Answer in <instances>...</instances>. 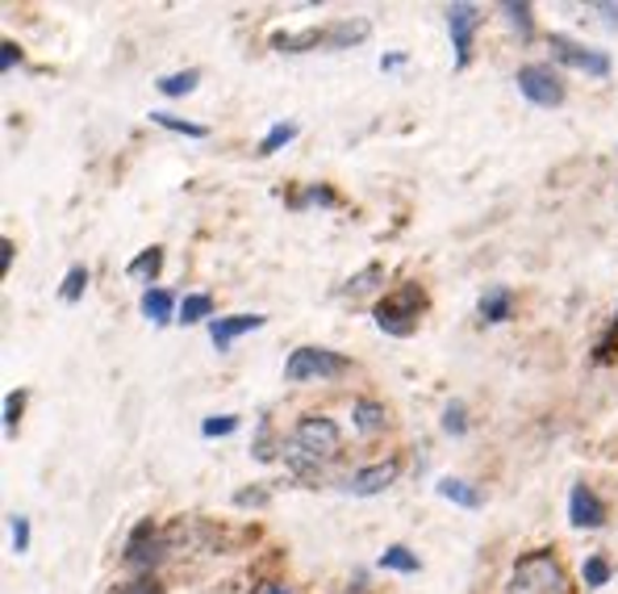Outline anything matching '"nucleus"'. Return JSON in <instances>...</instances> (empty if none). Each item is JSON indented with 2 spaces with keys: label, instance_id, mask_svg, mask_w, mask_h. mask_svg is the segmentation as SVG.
<instances>
[{
  "label": "nucleus",
  "instance_id": "nucleus-1",
  "mask_svg": "<svg viewBox=\"0 0 618 594\" xmlns=\"http://www.w3.org/2000/svg\"><path fill=\"white\" fill-rule=\"evenodd\" d=\"M422 310H427V293H422V285H401V289L385 293V298L376 302L373 319L385 335H394V340H410L413 331H418Z\"/></svg>",
  "mask_w": 618,
  "mask_h": 594
},
{
  "label": "nucleus",
  "instance_id": "nucleus-2",
  "mask_svg": "<svg viewBox=\"0 0 618 594\" xmlns=\"http://www.w3.org/2000/svg\"><path fill=\"white\" fill-rule=\"evenodd\" d=\"M568 591L573 586L564 577V565L547 549L519 556V565L510 574V594H568Z\"/></svg>",
  "mask_w": 618,
  "mask_h": 594
},
{
  "label": "nucleus",
  "instance_id": "nucleus-3",
  "mask_svg": "<svg viewBox=\"0 0 618 594\" xmlns=\"http://www.w3.org/2000/svg\"><path fill=\"white\" fill-rule=\"evenodd\" d=\"M347 368H352V361L331 352V347H297L284 361V377L289 382H335Z\"/></svg>",
  "mask_w": 618,
  "mask_h": 594
},
{
  "label": "nucleus",
  "instance_id": "nucleus-4",
  "mask_svg": "<svg viewBox=\"0 0 618 594\" xmlns=\"http://www.w3.org/2000/svg\"><path fill=\"white\" fill-rule=\"evenodd\" d=\"M514 84H519V93H523L531 105H540V110L564 105V76L552 63H523Z\"/></svg>",
  "mask_w": 618,
  "mask_h": 594
},
{
  "label": "nucleus",
  "instance_id": "nucleus-5",
  "mask_svg": "<svg viewBox=\"0 0 618 594\" xmlns=\"http://www.w3.org/2000/svg\"><path fill=\"white\" fill-rule=\"evenodd\" d=\"M547 51H552L556 63L573 67V72H585V76H594V80L610 76V55H606V51H594V46H585V42H573V39H564V34H552V39H547Z\"/></svg>",
  "mask_w": 618,
  "mask_h": 594
},
{
  "label": "nucleus",
  "instance_id": "nucleus-6",
  "mask_svg": "<svg viewBox=\"0 0 618 594\" xmlns=\"http://www.w3.org/2000/svg\"><path fill=\"white\" fill-rule=\"evenodd\" d=\"M293 440H297L310 457L331 460V457H338V448H343V431H338V423L326 419V415H305V419L297 423V431H293Z\"/></svg>",
  "mask_w": 618,
  "mask_h": 594
},
{
  "label": "nucleus",
  "instance_id": "nucleus-7",
  "mask_svg": "<svg viewBox=\"0 0 618 594\" xmlns=\"http://www.w3.org/2000/svg\"><path fill=\"white\" fill-rule=\"evenodd\" d=\"M481 30V9L476 4H448V34L455 46V67L472 63V39Z\"/></svg>",
  "mask_w": 618,
  "mask_h": 594
},
{
  "label": "nucleus",
  "instance_id": "nucleus-8",
  "mask_svg": "<svg viewBox=\"0 0 618 594\" xmlns=\"http://www.w3.org/2000/svg\"><path fill=\"white\" fill-rule=\"evenodd\" d=\"M397 473H401V460L397 457L376 460V465H364V469H356V473L347 478V490H352L356 499H373V494H385V490L394 486Z\"/></svg>",
  "mask_w": 618,
  "mask_h": 594
},
{
  "label": "nucleus",
  "instance_id": "nucleus-9",
  "mask_svg": "<svg viewBox=\"0 0 618 594\" xmlns=\"http://www.w3.org/2000/svg\"><path fill=\"white\" fill-rule=\"evenodd\" d=\"M164 553H168V544H164V536L155 532V523H138V532L126 540V565H130V570H138V574L155 570Z\"/></svg>",
  "mask_w": 618,
  "mask_h": 594
},
{
  "label": "nucleus",
  "instance_id": "nucleus-10",
  "mask_svg": "<svg viewBox=\"0 0 618 594\" xmlns=\"http://www.w3.org/2000/svg\"><path fill=\"white\" fill-rule=\"evenodd\" d=\"M568 519H573V528H601L606 523V502L589 486H573V494H568Z\"/></svg>",
  "mask_w": 618,
  "mask_h": 594
},
{
  "label": "nucleus",
  "instance_id": "nucleus-11",
  "mask_svg": "<svg viewBox=\"0 0 618 594\" xmlns=\"http://www.w3.org/2000/svg\"><path fill=\"white\" fill-rule=\"evenodd\" d=\"M263 323H268L263 314H230V319H213V323H209V340H213L218 352H230V344H234L239 335L260 331Z\"/></svg>",
  "mask_w": 618,
  "mask_h": 594
},
{
  "label": "nucleus",
  "instance_id": "nucleus-12",
  "mask_svg": "<svg viewBox=\"0 0 618 594\" xmlns=\"http://www.w3.org/2000/svg\"><path fill=\"white\" fill-rule=\"evenodd\" d=\"M322 30H326V51H352V46H359V42L373 34L368 18H343L322 25Z\"/></svg>",
  "mask_w": 618,
  "mask_h": 594
},
{
  "label": "nucleus",
  "instance_id": "nucleus-13",
  "mask_svg": "<svg viewBox=\"0 0 618 594\" xmlns=\"http://www.w3.org/2000/svg\"><path fill=\"white\" fill-rule=\"evenodd\" d=\"M326 46V30H281L272 34V51L281 55H305V51H322Z\"/></svg>",
  "mask_w": 618,
  "mask_h": 594
},
{
  "label": "nucleus",
  "instance_id": "nucleus-14",
  "mask_svg": "<svg viewBox=\"0 0 618 594\" xmlns=\"http://www.w3.org/2000/svg\"><path fill=\"white\" fill-rule=\"evenodd\" d=\"M476 314H481V323H506V319H514V289H485L481 302H476Z\"/></svg>",
  "mask_w": 618,
  "mask_h": 594
},
{
  "label": "nucleus",
  "instance_id": "nucleus-15",
  "mask_svg": "<svg viewBox=\"0 0 618 594\" xmlns=\"http://www.w3.org/2000/svg\"><path fill=\"white\" fill-rule=\"evenodd\" d=\"M439 499H448V502H455V507H464V511H481V490L472 486V481H464V478H439Z\"/></svg>",
  "mask_w": 618,
  "mask_h": 594
},
{
  "label": "nucleus",
  "instance_id": "nucleus-16",
  "mask_svg": "<svg viewBox=\"0 0 618 594\" xmlns=\"http://www.w3.org/2000/svg\"><path fill=\"white\" fill-rule=\"evenodd\" d=\"M352 423H356L359 436H380V431L389 427V415H385V406L373 403V398H359V403L352 406Z\"/></svg>",
  "mask_w": 618,
  "mask_h": 594
},
{
  "label": "nucleus",
  "instance_id": "nucleus-17",
  "mask_svg": "<svg viewBox=\"0 0 618 594\" xmlns=\"http://www.w3.org/2000/svg\"><path fill=\"white\" fill-rule=\"evenodd\" d=\"M281 460L297 473V478H310V481H318L322 478V460L318 457H310L305 448H301L297 440H284V448H281Z\"/></svg>",
  "mask_w": 618,
  "mask_h": 594
},
{
  "label": "nucleus",
  "instance_id": "nucleus-18",
  "mask_svg": "<svg viewBox=\"0 0 618 594\" xmlns=\"http://www.w3.org/2000/svg\"><path fill=\"white\" fill-rule=\"evenodd\" d=\"M159 269H164V248H147V251H138L130 264H126V277L150 285V281L159 277Z\"/></svg>",
  "mask_w": 618,
  "mask_h": 594
},
{
  "label": "nucleus",
  "instance_id": "nucleus-19",
  "mask_svg": "<svg viewBox=\"0 0 618 594\" xmlns=\"http://www.w3.org/2000/svg\"><path fill=\"white\" fill-rule=\"evenodd\" d=\"M138 306H143V314H147L150 323L164 326V323H171V310H176V298H171L168 289H147Z\"/></svg>",
  "mask_w": 618,
  "mask_h": 594
},
{
  "label": "nucleus",
  "instance_id": "nucleus-20",
  "mask_svg": "<svg viewBox=\"0 0 618 594\" xmlns=\"http://www.w3.org/2000/svg\"><path fill=\"white\" fill-rule=\"evenodd\" d=\"M197 84H201V72H197V67H185V72H171V76L155 80V88L164 96H188Z\"/></svg>",
  "mask_w": 618,
  "mask_h": 594
},
{
  "label": "nucleus",
  "instance_id": "nucleus-21",
  "mask_svg": "<svg viewBox=\"0 0 618 594\" xmlns=\"http://www.w3.org/2000/svg\"><path fill=\"white\" fill-rule=\"evenodd\" d=\"M180 323H213V298L209 293H188L185 302H180Z\"/></svg>",
  "mask_w": 618,
  "mask_h": 594
},
{
  "label": "nucleus",
  "instance_id": "nucleus-22",
  "mask_svg": "<svg viewBox=\"0 0 618 594\" xmlns=\"http://www.w3.org/2000/svg\"><path fill=\"white\" fill-rule=\"evenodd\" d=\"M380 570H397V574H418L422 570V561L406 549V544H389L385 553H380Z\"/></svg>",
  "mask_w": 618,
  "mask_h": 594
},
{
  "label": "nucleus",
  "instance_id": "nucleus-23",
  "mask_svg": "<svg viewBox=\"0 0 618 594\" xmlns=\"http://www.w3.org/2000/svg\"><path fill=\"white\" fill-rule=\"evenodd\" d=\"M150 122L155 126H164V131H171V135H185V138H209V126H197V122H185V117H176V114H150Z\"/></svg>",
  "mask_w": 618,
  "mask_h": 594
},
{
  "label": "nucleus",
  "instance_id": "nucleus-24",
  "mask_svg": "<svg viewBox=\"0 0 618 594\" xmlns=\"http://www.w3.org/2000/svg\"><path fill=\"white\" fill-rule=\"evenodd\" d=\"M502 13H506L510 25L519 30V39L531 42V34H535V18H531V4H519V0H506V4H502Z\"/></svg>",
  "mask_w": 618,
  "mask_h": 594
},
{
  "label": "nucleus",
  "instance_id": "nucleus-25",
  "mask_svg": "<svg viewBox=\"0 0 618 594\" xmlns=\"http://www.w3.org/2000/svg\"><path fill=\"white\" fill-rule=\"evenodd\" d=\"M84 289H88V269H84V264H72L67 277H63L59 298H63V302H80V298H84Z\"/></svg>",
  "mask_w": 618,
  "mask_h": 594
},
{
  "label": "nucleus",
  "instance_id": "nucleus-26",
  "mask_svg": "<svg viewBox=\"0 0 618 594\" xmlns=\"http://www.w3.org/2000/svg\"><path fill=\"white\" fill-rule=\"evenodd\" d=\"M297 138V126L293 122H276L268 135H263V143H260V155H272V152H281L284 143H293Z\"/></svg>",
  "mask_w": 618,
  "mask_h": 594
},
{
  "label": "nucleus",
  "instance_id": "nucleus-27",
  "mask_svg": "<svg viewBox=\"0 0 618 594\" xmlns=\"http://www.w3.org/2000/svg\"><path fill=\"white\" fill-rule=\"evenodd\" d=\"M610 574H615V570H610V561H606V556H589V561H585V570H582L585 586H594V591H598V586H606V582H610Z\"/></svg>",
  "mask_w": 618,
  "mask_h": 594
},
{
  "label": "nucleus",
  "instance_id": "nucleus-28",
  "mask_svg": "<svg viewBox=\"0 0 618 594\" xmlns=\"http://www.w3.org/2000/svg\"><path fill=\"white\" fill-rule=\"evenodd\" d=\"M284 448V440L281 444H272V423L263 419L260 423V431H255V444H251V452H255V460H272L276 452Z\"/></svg>",
  "mask_w": 618,
  "mask_h": 594
},
{
  "label": "nucleus",
  "instance_id": "nucleus-29",
  "mask_svg": "<svg viewBox=\"0 0 618 594\" xmlns=\"http://www.w3.org/2000/svg\"><path fill=\"white\" fill-rule=\"evenodd\" d=\"M21 410H25V389H13V394H4V436H13V431H18Z\"/></svg>",
  "mask_w": 618,
  "mask_h": 594
},
{
  "label": "nucleus",
  "instance_id": "nucleus-30",
  "mask_svg": "<svg viewBox=\"0 0 618 594\" xmlns=\"http://www.w3.org/2000/svg\"><path fill=\"white\" fill-rule=\"evenodd\" d=\"M443 431L448 436H469V410H464V403H448V410H443Z\"/></svg>",
  "mask_w": 618,
  "mask_h": 594
},
{
  "label": "nucleus",
  "instance_id": "nucleus-31",
  "mask_svg": "<svg viewBox=\"0 0 618 594\" xmlns=\"http://www.w3.org/2000/svg\"><path fill=\"white\" fill-rule=\"evenodd\" d=\"M9 544L13 553H30V519L25 515H9Z\"/></svg>",
  "mask_w": 618,
  "mask_h": 594
},
{
  "label": "nucleus",
  "instance_id": "nucleus-32",
  "mask_svg": "<svg viewBox=\"0 0 618 594\" xmlns=\"http://www.w3.org/2000/svg\"><path fill=\"white\" fill-rule=\"evenodd\" d=\"M230 431H239V415H209L206 423H201V436H230Z\"/></svg>",
  "mask_w": 618,
  "mask_h": 594
},
{
  "label": "nucleus",
  "instance_id": "nucleus-33",
  "mask_svg": "<svg viewBox=\"0 0 618 594\" xmlns=\"http://www.w3.org/2000/svg\"><path fill=\"white\" fill-rule=\"evenodd\" d=\"M380 277H385V269H380V264H368V269L359 272V277H352V281H347V293H368V289H373V281H380Z\"/></svg>",
  "mask_w": 618,
  "mask_h": 594
},
{
  "label": "nucleus",
  "instance_id": "nucleus-34",
  "mask_svg": "<svg viewBox=\"0 0 618 594\" xmlns=\"http://www.w3.org/2000/svg\"><path fill=\"white\" fill-rule=\"evenodd\" d=\"M268 502H272V494H268L263 486H251V490H239V494H234V507H239V511H247V507H268Z\"/></svg>",
  "mask_w": 618,
  "mask_h": 594
},
{
  "label": "nucleus",
  "instance_id": "nucleus-35",
  "mask_svg": "<svg viewBox=\"0 0 618 594\" xmlns=\"http://www.w3.org/2000/svg\"><path fill=\"white\" fill-rule=\"evenodd\" d=\"M297 206H335V192L326 189V185H310L305 197H297Z\"/></svg>",
  "mask_w": 618,
  "mask_h": 594
},
{
  "label": "nucleus",
  "instance_id": "nucleus-36",
  "mask_svg": "<svg viewBox=\"0 0 618 594\" xmlns=\"http://www.w3.org/2000/svg\"><path fill=\"white\" fill-rule=\"evenodd\" d=\"M18 63H21V46H18V42H0V72L9 76Z\"/></svg>",
  "mask_w": 618,
  "mask_h": 594
},
{
  "label": "nucleus",
  "instance_id": "nucleus-37",
  "mask_svg": "<svg viewBox=\"0 0 618 594\" xmlns=\"http://www.w3.org/2000/svg\"><path fill=\"white\" fill-rule=\"evenodd\" d=\"M117 594H164V586H159L155 577H134V582H126Z\"/></svg>",
  "mask_w": 618,
  "mask_h": 594
},
{
  "label": "nucleus",
  "instance_id": "nucleus-38",
  "mask_svg": "<svg viewBox=\"0 0 618 594\" xmlns=\"http://www.w3.org/2000/svg\"><path fill=\"white\" fill-rule=\"evenodd\" d=\"M615 347H618V314H615V323H610V331H606V340L598 344V361H601V365L615 356Z\"/></svg>",
  "mask_w": 618,
  "mask_h": 594
},
{
  "label": "nucleus",
  "instance_id": "nucleus-39",
  "mask_svg": "<svg viewBox=\"0 0 618 594\" xmlns=\"http://www.w3.org/2000/svg\"><path fill=\"white\" fill-rule=\"evenodd\" d=\"M9 264H13V243L0 239V272H9Z\"/></svg>",
  "mask_w": 618,
  "mask_h": 594
},
{
  "label": "nucleus",
  "instance_id": "nucleus-40",
  "mask_svg": "<svg viewBox=\"0 0 618 594\" xmlns=\"http://www.w3.org/2000/svg\"><path fill=\"white\" fill-rule=\"evenodd\" d=\"M594 9H598L606 21H618V4H594Z\"/></svg>",
  "mask_w": 618,
  "mask_h": 594
},
{
  "label": "nucleus",
  "instance_id": "nucleus-41",
  "mask_svg": "<svg viewBox=\"0 0 618 594\" xmlns=\"http://www.w3.org/2000/svg\"><path fill=\"white\" fill-rule=\"evenodd\" d=\"M401 63H406V55H389V59H380V67H385V72H394V67H401Z\"/></svg>",
  "mask_w": 618,
  "mask_h": 594
},
{
  "label": "nucleus",
  "instance_id": "nucleus-42",
  "mask_svg": "<svg viewBox=\"0 0 618 594\" xmlns=\"http://www.w3.org/2000/svg\"><path fill=\"white\" fill-rule=\"evenodd\" d=\"M268 594H289V591H276V586H268Z\"/></svg>",
  "mask_w": 618,
  "mask_h": 594
}]
</instances>
